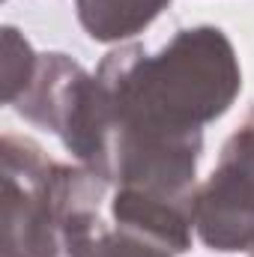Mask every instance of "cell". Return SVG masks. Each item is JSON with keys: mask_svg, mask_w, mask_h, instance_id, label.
<instances>
[{"mask_svg": "<svg viewBox=\"0 0 254 257\" xmlns=\"http://www.w3.org/2000/svg\"><path fill=\"white\" fill-rule=\"evenodd\" d=\"M111 221L123 230H132L162 248H168L174 257L191 251L194 230V197L180 194L147 192L120 186L111 197Z\"/></svg>", "mask_w": 254, "mask_h": 257, "instance_id": "cell-4", "label": "cell"}, {"mask_svg": "<svg viewBox=\"0 0 254 257\" xmlns=\"http://www.w3.org/2000/svg\"><path fill=\"white\" fill-rule=\"evenodd\" d=\"M194 230L209 251H254V111L224 141L218 165L197 186Z\"/></svg>", "mask_w": 254, "mask_h": 257, "instance_id": "cell-3", "label": "cell"}, {"mask_svg": "<svg viewBox=\"0 0 254 257\" xmlns=\"http://www.w3.org/2000/svg\"><path fill=\"white\" fill-rule=\"evenodd\" d=\"M171 0H75L81 27L93 42L120 45L144 33Z\"/></svg>", "mask_w": 254, "mask_h": 257, "instance_id": "cell-5", "label": "cell"}, {"mask_svg": "<svg viewBox=\"0 0 254 257\" xmlns=\"http://www.w3.org/2000/svg\"><path fill=\"white\" fill-rule=\"evenodd\" d=\"M251 257H254V251H251Z\"/></svg>", "mask_w": 254, "mask_h": 257, "instance_id": "cell-8", "label": "cell"}, {"mask_svg": "<svg viewBox=\"0 0 254 257\" xmlns=\"http://www.w3.org/2000/svg\"><path fill=\"white\" fill-rule=\"evenodd\" d=\"M75 257H174L168 248L132 233V230H123L117 224H99L84 242L81 248L75 251Z\"/></svg>", "mask_w": 254, "mask_h": 257, "instance_id": "cell-6", "label": "cell"}, {"mask_svg": "<svg viewBox=\"0 0 254 257\" xmlns=\"http://www.w3.org/2000/svg\"><path fill=\"white\" fill-rule=\"evenodd\" d=\"M3 159V257H75L102 224L105 177L51 159L33 138L6 132Z\"/></svg>", "mask_w": 254, "mask_h": 257, "instance_id": "cell-2", "label": "cell"}, {"mask_svg": "<svg viewBox=\"0 0 254 257\" xmlns=\"http://www.w3.org/2000/svg\"><path fill=\"white\" fill-rule=\"evenodd\" d=\"M36 63H39V54L24 39V33L6 24L3 27V102L6 105H12L27 90V84L33 81Z\"/></svg>", "mask_w": 254, "mask_h": 257, "instance_id": "cell-7", "label": "cell"}, {"mask_svg": "<svg viewBox=\"0 0 254 257\" xmlns=\"http://www.w3.org/2000/svg\"><path fill=\"white\" fill-rule=\"evenodd\" d=\"M96 81L108 111L102 177L111 189L197 194L203 128L242 93L230 36L215 24H194L159 51L129 42L102 57Z\"/></svg>", "mask_w": 254, "mask_h": 257, "instance_id": "cell-1", "label": "cell"}]
</instances>
